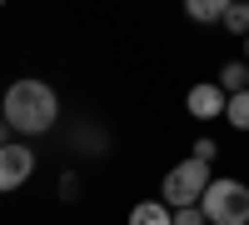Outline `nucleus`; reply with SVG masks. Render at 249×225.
Here are the masks:
<instances>
[{
    "mask_svg": "<svg viewBox=\"0 0 249 225\" xmlns=\"http://www.w3.org/2000/svg\"><path fill=\"white\" fill-rule=\"evenodd\" d=\"M0 115H5V125L15 135H45L55 125V115H60V95L50 90V80L25 75V80H15V85L5 90Z\"/></svg>",
    "mask_w": 249,
    "mask_h": 225,
    "instance_id": "obj_1",
    "label": "nucleus"
},
{
    "mask_svg": "<svg viewBox=\"0 0 249 225\" xmlns=\"http://www.w3.org/2000/svg\"><path fill=\"white\" fill-rule=\"evenodd\" d=\"M199 210L210 225H249V185L244 180H210V190L199 195Z\"/></svg>",
    "mask_w": 249,
    "mask_h": 225,
    "instance_id": "obj_2",
    "label": "nucleus"
},
{
    "mask_svg": "<svg viewBox=\"0 0 249 225\" xmlns=\"http://www.w3.org/2000/svg\"><path fill=\"white\" fill-rule=\"evenodd\" d=\"M164 205L170 210H179V205H199V195L210 190V160H179V165L164 175Z\"/></svg>",
    "mask_w": 249,
    "mask_h": 225,
    "instance_id": "obj_3",
    "label": "nucleus"
},
{
    "mask_svg": "<svg viewBox=\"0 0 249 225\" xmlns=\"http://www.w3.org/2000/svg\"><path fill=\"white\" fill-rule=\"evenodd\" d=\"M30 175H35V150L20 145V140H5V145H0V195L20 190Z\"/></svg>",
    "mask_w": 249,
    "mask_h": 225,
    "instance_id": "obj_4",
    "label": "nucleus"
},
{
    "mask_svg": "<svg viewBox=\"0 0 249 225\" xmlns=\"http://www.w3.org/2000/svg\"><path fill=\"white\" fill-rule=\"evenodd\" d=\"M224 105H230V95L219 90V80H204V85H190V95H184V110H190L195 120H219Z\"/></svg>",
    "mask_w": 249,
    "mask_h": 225,
    "instance_id": "obj_5",
    "label": "nucleus"
},
{
    "mask_svg": "<svg viewBox=\"0 0 249 225\" xmlns=\"http://www.w3.org/2000/svg\"><path fill=\"white\" fill-rule=\"evenodd\" d=\"M230 5H234V0H184V15L199 20V25H210V20H224Z\"/></svg>",
    "mask_w": 249,
    "mask_h": 225,
    "instance_id": "obj_6",
    "label": "nucleus"
},
{
    "mask_svg": "<svg viewBox=\"0 0 249 225\" xmlns=\"http://www.w3.org/2000/svg\"><path fill=\"white\" fill-rule=\"evenodd\" d=\"M219 90H224V95L249 90V60H230V65L219 70Z\"/></svg>",
    "mask_w": 249,
    "mask_h": 225,
    "instance_id": "obj_7",
    "label": "nucleus"
},
{
    "mask_svg": "<svg viewBox=\"0 0 249 225\" xmlns=\"http://www.w3.org/2000/svg\"><path fill=\"white\" fill-rule=\"evenodd\" d=\"M130 225H170V205L164 200H140L130 210Z\"/></svg>",
    "mask_w": 249,
    "mask_h": 225,
    "instance_id": "obj_8",
    "label": "nucleus"
},
{
    "mask_svg": "<svg viewBox=\"0 0 249 225\" xmlns=\"http://www.w3.org/2000/svg\"><path fill=\"white\" fill-rule=\"evenodd\" d=\"M219 25L230 30V35H239V40H244V35H249V0H234V5L224 10V20H219Z\"/></svg>",
    "mask_w": 249,
    "mask_h": 225,
    "instance_id": "obj_9",
    "label": "nucleus"
},
{
    "mask_svg": "<svg viewBox=\"0 0 249 225\" xmlns=\"http://www.w3.org/2000/svg\"><path fill=\"white\" fill-rule=\"evenodd\" d=\"M224 120H230L234 130H249V90L230 95V105H224Z\"/></svg>",
    "mask_w": 249,
    "mask_h": 225,
    "instance_id": "obj_10",
    "label": "nucleus"
},
{
    "mask_svg": "<svg viewBox=\"0 0 249 225\" xmlns=\"http://www.w3.org/2000/svg\"><path fill=\"white\" fill-rule=\"evenodd\" d=\"M170 225H210V220H204L199 205H179V210H170Z\"/></svg>",
    "mask_w": 249,
    "mask_h": 225,
    "instance_id": "obj_11",
    "label": "nucleus"
},
{
    "mask_svg": "<svg viewBox=\"0 0 249 225\" xmlns=\"http://www.w3.org/2000/svg\"><path fill=\"white\" fill-rule=\"evenodd\" d=\"M219 150H214V140H195V160H214Z\"/></svg>",
    "mask_w": 249,
    "mask_h": 225,
    "instance_id": "obj_12",
    "label": "nucleus"
},
{
    "mask_svg": "<svg viewBox=\"0 0 249 225\" xmlns=\"http://www.w3.org/2000/svg\"><path fill=\"white\" fill-rule=\"evenodd\" d=\"M5 130H10V125H5V115H0V145H5Z\"/></svg>",
    "mask_w": 249,
    "mask_h": 225,
    "instance_id": "obj_13",
    "label": "nucleus"
},
{
    "mask_svg": "<svg viewBox=\"0 0 249 225\" xmlns=\"http://www.w3.org/2000/svg\"><path fill=\"white\" fill-rule=\"evenodd\" d=\"M244 55H249V35H244Z\"/></svg>",
    "mask_w": 249,
    "mask_h": 225,
    "instance_id": "obj_14",
    "label": "nucleus"
},
{
    "mask_svg": "<svg viewBox=\"0 0 249 225\" xmlns=\"http://www.w3.org/2000/svg\"><path fill=\"white\" fill-rule=\"evenodd\" d=\"M0 5H5V0H0Z\"/></svg>",
    "mask_w": 249,
    "mask_h": 225,
    "instance_id": "obj_15",
    "label": "nucleus"
}]
</instances>
